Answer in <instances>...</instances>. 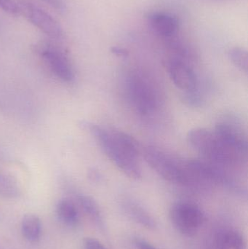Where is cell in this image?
Wrapping results in <instances>:
<instances>
[{
  "mask_svg": "<svg viewBox=\"0 0 248 249\" xmlns=\"http://www.w3.org/2000/svg\"><path fill=\"white\" fill-rule=\"evenodd\" d=\"M149 22L156 33L165 37H171L179 29L178 19L167 13H153L149 16Z\"/></svg>",
  "mask_w": 248,
  "mask_h": 249,
  "instance_id": "cell-10",
  "label": "cell"
},
{
  "mask_svg": "<svg viewBox=\"0 0 248 249\" xmlns=\"http://www.w3.org/2000/svg\"><path fill=\"white\" fill-rule=\"evenodd\" d=\"M170 217L175 228L189 238L196 235L205 222L202 209L189 202L175 203L170 209Z\"/></svg>",
  "mask_w": 248,
  "mask_h": 249,
  "instance_id": "cell-4",
  "label": "cell"
},
{
  "mask_svg": "<svg viewBox=\"0 0 248 249\" xmlns=\"http://www.w3.org/2000/svg\"><path fill=\"white\" fill-rule=\"evenodd\" d=\"M0 8L12 15L17 14L20 12L18 5L13 0H0Z\"/></svg>",
  "mask_w": 248,
  "mask_h": 249,
  "instance_id": "cell-18",
  "label": "cell"
},
{
  "mask_svg": "<svg viewBox=\"0 0 248 249\" xmlns=\"http://www.w3.org/2000/svg\"><path fill=\"white\" fill-rule=\"evenodd\" d=\"M228 55L236 67H238L242 71L248 72V55L246 49L235 47L229 51Z\"/></svg>",
  "mask_w": 248,
  "mask_h": 249,
  "instance_id": "cell-17",
  "label": "cell"
},
{
  "mask_svg": "<svg viewBox=\"0 0 248 249\" xmlns=\"http://www.w3.org/2000/svg\"><path fill=\"white\" fill-rule=\"evenodd\" d=\"M0 249H16L14 246L8 240L0 237Z\"/></svg>",
  "mask_w": 248,
  "mask_h": 249,
  "instance_id": "cell-21",
  "label": "cell"
},
{
  "mask_svg": "<svg viewBox=\"0 0 248 249\" xmlns=\"http://www.w3.org/2000/svg\"><path fill=\"white\" fill-rule=\"evenodd\" d=\"M126 92L128 99L137 112L148 115L155 109L157 97L151 83L143 76L131 74L126 80Z\"/></svg>",
  "mask_w": 248,
  "mask_h": 249,
  "instance_id": "cell-5",
  "label": "cell"
},
{
  "mask_svg": "<svg viewBox=\"0 0 248 249\" xmlns=\"http://www.w3.org/2000/svg\"><path fill=\"white\" fill-rule=\"evenodd\" d=\"M209 249H217L216 248H215V247H214V244H213V246L212 247H211V248H210Z\"/></svg>",
  "mask_w": 248,
  "mask_h": 249,
  "instance_id": "cell-24",
  "label": "cell"
},
{
  "mask_svg": "<svg viewBox=\"0 0 248 249\" xmlns=\"http://www.w3.org/2000/svg\"><path fill=\"white\" fill-rule=\"evenodd\" d=\"M17 181L10 176L0 172V196L6 198H17L20 195Z\"/></svg>",
  "mask_w": 248,
  "mask_h": 249,
  "instance_id": "cell-16",
  "label": "cell"
},
{
  "mask_svg": "<svg viewBox=\"0 0 248 249\" xmlns=\"http://www.w3.org/2000/svg\"><path fill=\"white\" fill-rule=\"evenodd\" d=\"M84 249H108L103 244L94 239V238H87L84 241Z\"/></svg>",
  "mask_w": 248,
  "mask_h": 249,
  "instance_id": "cell-19",
  "label": "cell"
},
{
  "mask_svg": "<svg viewBox=\"0 0 248 249\" xmlns=\"http://www.w3.org/2000/svg\"><path fill=\"white\" fill-rule=\"evenodd\" d=\"M168 71L170 78L176 87L185 92L196 90V75L186 63L179 60H173L169 64Z\"/></svg>",
  "mask_w": 248,
  "mask_h": 249,
  "instance_id": "cell-9",
  "label": "cell"
},
{
  "mask_svg": "<svg viewBox=\"0 0 248 249\" xmlns=\"http://www.w3.org/2000/svg\"><path fill=\"white\" fill-rule=\"evenodd\" d=\"M57 215L61 222L68 226H74L79 220L76 205L68 199H63L57 205Z\"/></svg>",
  "mask_w": 248,
  "mask_h": 249,
  "instance_id": "cell-14",
  "label": "cell"
},
{
  "mask_svg": "<svg viewBox=\"0 0 248 249\" xmlns=\"http://www.w3.org/2000/svg\"><path fill=\"white\" fill-rule=\"evenodd\" d=\"M136 245L138 249H157L154 246L150 244L149 243L143 241V240H139V241H137Z\"/></svg>",
  "mask_w": 248,
  "mask_h": 249,
  "instance_id": "cell-22",
  "label": "cell"
},
{
  "mask_svg": "<svg viewBox=\"0 0 248 249\" xmlns=\"http://www.w3.org/2000/svg\"><path fill=\"white\" fill-rule=\"evenodd\" d=\"M187 141L204 159L222 168H237L247 162L248 155L227 144L214 131L193 129L188 133Z\"/></svg>",
  "mask_w": 248,
  "mask_h": 249,
  "instance_id": "cell-2",
  "label": "cell"
},
{
  "mask_svg": "<svg viewBox=\"0 0 248 249\" xmlns=\"http://www.w3.org/2000/svg\"><path fill=\"white\" fill-rule=\"evenodd\" d=\"M214 245L217 249H246V243L243 235L233 230L218 232L214 238Z\"/></svg>",
  "mask_w": 248,
  "mask_h": 249,
  "instance_id": "cell-11",
  "label": "cell"
},
{
  "mask_svg": "<svg viewBox=\"0 0 248 249\" xmlns=\"http://www.w3.org/2000/svg\"><path fill=\"white\" fill-rule=\"evenodd\" d=\"M42 59L57 78L65 83L74 80V73L68 58L59 50L47 47L41 51Z\"/></svg>",
  "mask_w": 248,
  "mask_h": 249,
  "instance_id": "cell-8",
  "label": "cell"
},
{
  "mask_svg": "<svg viewBox=\"0 0 248 249\" xmlns=\"http://www.w3.org/2000/svg\"><path fill=\"white\" fill-rule=\"evenodd\" d=\"M21 232L23 238L29 242H37L40 239L42 224L36 215L27 214L23 216L21 222Z\"/></svg>",
  "mask_w": 248,
  "mask_h": 249,
  "instance_id": "cell-12",
  "label": "cell"
},
{
  "mask_svg": "<svg viewBox=\"0 0 248 249\" xmlns=\"http://www.w3.org/2000/svg\"><path fill=\"white\" fill-rule=\"evenodd\" d=\"M18 7L28 20L47 36L55 39L63 37V28L48 12L36 4L26 1L20 3Z\"/></svg>",
  "mask_w": 248,
  "mask_h": 249,
  "instance_id": "cell-6",
  "label": "cell"
},
{
  "mask_svg": "<svg viewBox=\"0 0 248 249\" xmlns=\"http://www.w3.org/2000/svg\"><path fill=\"white\" fill-rule=\"evenodd\" d=\"M89 177L93 181H97L100 179V174L97 171H94V170H92L91 171H90Z\"/></svg>",
  "mask_w": 248,
  "mask_h": 249,
  "instance_id": "cell-23",
  "label": "cell"
},
{
  "mask_svg": "<svg viewBox=\"0 0 248 249\" xmlns=\"http://www.w3.org/2000/svg\"><path fill=\"white\" fill-rule=\"evenodd\" d=\"M108 158L130 178L138 179L141 172L138 162L139 146L134 138L117 130L107 131L97 124L84 123Z\"/></svg>",
  "mask_w": 248,
  "mask_h": 249,
  "instance_id": "cell-1",
  "label": "cell"
},
{
  "mask_svg": "<svg viewBox=\"0 0 248 249\" xmlns=\"http://www.w3.org/2000/svg\"><path fill=\"white\" fill-rule=\"evenodd\" d=\"M143 155L147 164L166 181L181 184L198 182L187 163L179 162L157 148H145Z\"/></svg>",
  "mask_w": 248,
  "mask_h": 249,
  "instance_id": "cell-3",
  "label": "cell"
},
{
  "mask_svg": "<svg viewBox=\"0 0 248 249\" xmlns=\"http://www.w3.org/2000/svg\"><path fill=\"white\" fill-rule=\"evenodd\" d=\"M215 133L227 144L248 155V140L243 126L236 118L225 117L215 125Z\"/></svg>",
  "mask_w": 248,
  "mask_h": 249,
  "instance_id": "cell-7",
  "label": "cell"
},
{
  "mask_svg": "<svg viewBox=\"0 0 248 249\" xmlns=\"http://www.w3.org/2000/svg\"><path fill=\"white\" fill-rule=\"evenodd\" d=\"M111 52L114 54V55H116L118 57H122V58H126L128 56V51L125 50V48H120V47L114 46L111 48Z\"/></svg>",
  "mask_w": 248,
  "mask_h": 249,
  "instance_id": "cell-20",
  "label": "cell"
},
{
  "mask_svg": "<svg viewBox=\"0 0 248 249\" xmlns=\"http://www.w3.org/2000/svg\"><path fill=\"white\" fill-rule=\"evenodd\" d=\"M125 209L128 216H131L137 223H139L144 228L150 230L156 228V222L154 218L141 206L133 203H128Z\"/></svg>",
  "mask_w": 248,
  "mask_h": 249,
  "instance_id": "cell-15",
  "label": "cell"
},
{
  "mask_svg": "<svg viewBox=\"0 0 248 249\" xmlns=\"http://www.w3.org/2000/svg\"><path fill=\"white\" fill-rule=\"evenodd\" d=\"M77 200L82 209L87 216L91 219L92 222L100 229H104L105 225L103 215L97 203L90 196H84V195H80L77 196Z\"/></svg>",
  "mask_w": 248,
  "mask_h": 249,
  "instance_id": "cell-13",
  "label": "cell"
}]
</instances>
